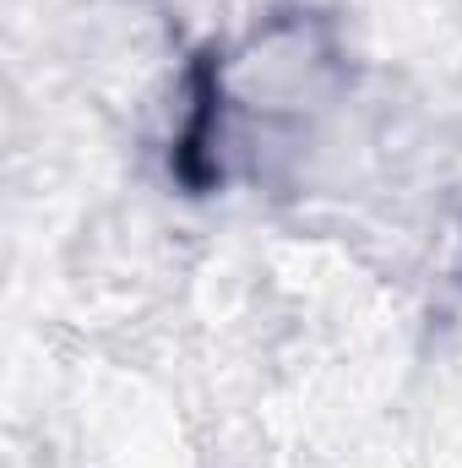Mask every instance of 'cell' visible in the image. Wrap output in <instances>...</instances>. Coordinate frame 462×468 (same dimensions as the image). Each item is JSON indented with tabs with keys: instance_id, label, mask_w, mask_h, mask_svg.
<instances>
[]
</instances>
